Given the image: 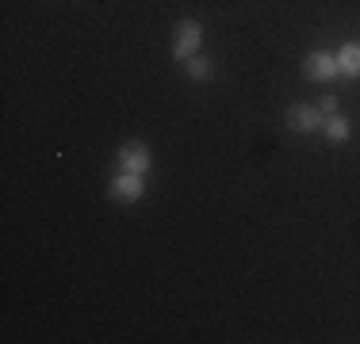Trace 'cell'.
<instances>
[{
	"mask_svg": "<svg viewBox=\"0 0 360 344\" xmlns=\"http://www.w3.org/2000/svg\"><path fill=\"white\" fill-rule=\"evenodd\" d=\"M333 107H338V100H333V96H322V103H319V115H333Z\"/></svg>",
	"mask_w": 360,
	"mask_h": 344,
	"instance_id": "cell-9",
	"label": "cell"
},
{
	"mask_svg": "<svg viewBox=\"0 0 360 344\" xmlns=\"http://www.w3.org/2000/svg\"><path fill=\"white\" fill-rule=\"evenodd\" d=\"M200 39H203V27H200L195 20H184V23H176L173 54H176V58H192V54H195V46H200Z\"/></svg>",
	"mask_w": 360,
	"mask_h": 344,
	"instance_id": "cell-1",
	"label": "cell"
},
{
	"mask_svg": "<svg viewBox=\"0 0 360 344\" xmlns=\"http://www.w3.org/2000/svg\"><path fill=\"white\" fill-rule=\"evenodd\" d=\"M326 134L333 138V142H345L349 138V123L341 115H330V123H326Z\"/></svg>",
	"mask_w": 360,
	"mask_h": 344,
	"instance_id": "cell-8",
	"label": "cell"
},
{
	"mask_svg": "<svg viewBox=\"0 0 360 344\" xmlns=\"http://www.w3.org/2000/svg\"><path fill=\"white\" fill-rule=\"evenodd\" d=\"M288 126H291V131H299V134L314 131V126H319V107H307V103H295V107L288 111Z\"/></svg>",
	"mask_w": 360,
	"mask_h": 344,
	"instance_id": "cell-4",
	"label": "cell"
},
{
	"mask_svg": "<svg viewBox=\"0 0 360 344\" xmlns=\"http://www.w3.org/2000/svg\"><path fill=\"white\" fill-rule=\"evenodd\" d=\"M338 65H341V73L360 77V42H349V46L341 50V54H338Z\"/></svg>",
	"mask_w": 360,
	"mask_h": 344,
	"instance_id": "cell-6",
	"label": "cell"
},
{
	"mask_svg": "<svg viewBox=\"0 0 360 344\" xmlns=\"http://www.w3.org/2000/svg\"><path fill=\"white\" fill-rule=\"evenodd\" d=\"M139 195H142V180L134 172H127V176H119L111 184V199H119V203H134Z\"/></svg>",
	"mask_w": 360,
	"mask_h": 344,
	"instance_id": "cell-5",
	"label": "cell"
},
{
	"mask_svg": "<svg viewBox=\"0 0 360 344\" xmlns=\"http://www.w3.org/2000/svg\"><path fill=\"white\" fill-rule=\"evenodd\" d=\"M119 161H123V168L134 172V176H142V172L150 168V153H146L142 142H127L123 153H119Z\"/></svg>",
	"mask_w": 360,
	"mask_h": 344,
	"instance_id": "cell-3",
	"label": "cell"
},
{
	"mask_svg": "<svg viewBox=\"0 0 360 344\" xmlns=\"http://www.w3.org/2000/svg\"><path fill=\"white\" fill-rule=\"evenodd\" d=\"M303 73L311 77V81H330L333 73H341V65H338V58H330V54H311L303 62Z\"/></svg>",
	"mask_w": 360,
	"mask_h": 344,
	"instance_id": "cell-2",
	"label": "cell"
},
{
	"mask_svg": "<svg viewBox=\"0 0 360 344\" xmlns=\"http://www.w3.org/2000/svg\"><path fill=\"white\" fill-rule=\"evenodd\" d=\"M188 73H192L195 81H207V77L215 73V65H211L207 58H195V54H192V58H188Z\"/></svg>",
	"mask_w": 360,
	"mask_h": 344,
	"instance_id": "cell-7",
	"label": "cell"
}]
</instances>
